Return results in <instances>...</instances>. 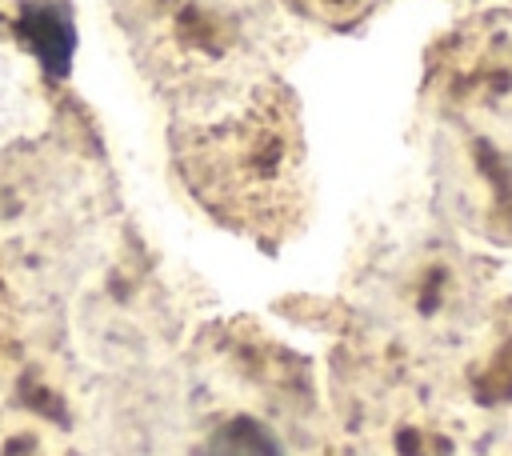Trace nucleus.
Segmentation results:
<instances>
[{
  "instance_id": "nucleus-3",
  "label": "nucleus",
  "mask_w": 512,
  "mask_h": 456,
  "mask_svg": "<svg viewBox=\"0 0 512 456\" xmlns=\"http://www.w3.org/2000/svg\"><path fill=\"white\" fill-rule=\"evenodd\" d=\"M200 456H284V444L268 424L252 416H232L200 444Z\"/></svg>"
},
{
  "instance_id": "nucleus-2",
  "label": "nucleus",
  "mask_w": 512,
  "mask_h": 456,
  "mask_svg": "<svg viewBox=\"0 0 512 456\" xmlns=\"http://www.w3.org/2000/svg\"><path fill=\"white\" fill-rule=\"evenodd\" d=\"M468 416L476 456H512V312L492 328L484 364L472 376Z\"/></svg>"
},
{
  "instance_id": "nucleus-1",
  "label": "nucleus",
  "mask_w": 512,
  "mask_h": 456,
  "mask_svg": "<svg viewBox=\"0 0 512 456\" xmlns=\"http://www.w3.org/2000/svg\"><path fill=\"white\" fill-rule=\"evenodd\" d=\"M444 120L476 224L512 244V24L448 72Z\"/></svg>"
}]
</instances>
